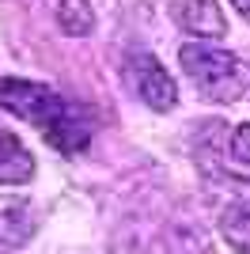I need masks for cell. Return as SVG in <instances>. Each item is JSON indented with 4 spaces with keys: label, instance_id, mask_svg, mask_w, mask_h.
<instances>
[{
    "label": "cell",
    "instance_id": "obj_3",
    "mask_svg": "<svg viewBox=\"0 0 250 254\" xmlns=\"http://www.w3.org/2000/svg\"><path fill=\"white\" fill-rule=\"evenodd\" d=\"M133 84H136L140 103H148L152 110H171V106L178 103L175 80H171V72L163 68V61L152 57V53H136L133 57Z\"/></svg>",
    "mask_w": 250,
    "mask_h": 254
},
{
    "label": "cell",
    "instance_id": "obj_5",
    "mask_svg": "<svg viewBox=\"0 0 250 254\" xmlns=\"http://www.w3.org/2000/svg\"><path fill=\"white\" fill-rule=\"evenodd\" d=\"M38 228V212L27 197H15V193H4L0 197V243L4 247H19L27 243Z\"/></svg>",
    "mask_w": 250,
    "mask_h": 254
},
{
    "label": "cell",
    "instance_id": "obj_1",
    "mask_svg": "<svg viewBox=\"0 0 250 254\" xmlns=\"http://www.w3.org/2000/svg\"><path fill=\"white\" fill-rule=\"evenodd\" d=\"M0 106L23 122H31L34 129H42V137L61 152H80L91 140V122L83 118V110L61 99L57 91H50L46 84L0 80Z\"/></svg>",
    "mask_w": 250,
    "mask_h": 254
},
{
    "label": "cell",
    "instance_id": "obj_6",
    "mask_svg": "<svg viewBox=\"0 0 250 254\" xmlns=\"http://www.w3.org/2000/svg\"><path fill=\"white\" fill-rule=\"evenodd\" d=\"M34 179V156L23 148V140L8 129H0V186H19Z\"/></svg>",
    "mask_w": 250,
    "mask_h": 254
},
{
    "label": "cell",
    "instance_id": "obj_7",
    "mask_svg": "<svg viewBox=\"0 0 250 254\" xmlns=\"http://www.w3.org/2000/svg\"><path fill=\"white\" fill-rule=\"evenodd\" d=\"M216 228H220V235H224V243L235 254H250V209H243V205L224 209Z\"/></svg>",
    "mask_w": 250,
    "mask_h": 254
},
{
    "label": "cell",
    "instance_id": "obj_8",
    "mask_svg": "<svg viewBox=\"0 0 250 254\" xmlns=\"http://www.w3.org/2000/svg\"><path fill=\"white\" fill-rule=\"evenodd\" d=\"M57 27H61L68 38H83V34L95 31V11L87 0H61L57 4Z\"/></svg>",
    "mask_w": 250,
    "mask_h": 254
},
{
    "label": "cell",
    "instance_id": "obj_9",
    "mask_svg": "<svg viewBox=\"0 0 250 254\" xmlns=\"http://www.w3.org/2000/svg\"><path fill=\"white\" fill-rule=\"evenodd\" d=\"M231 156L239 159V163H250V122H243L231 133Z\"/></svg>",
    "mask_w": 250,
    "mask_h": 254
},
{
    "label": "cell",
    "instance_id": "obj_2",
    "mask_svg": "<svg viewBox=\"0 0 250 254\" xmlns=\"http://www.w3.org/2000/svg\"><path fill=\"white\" fill-rule=\"evenodd\" d=\"M178 61L189 72L193 87L212 103H235L247 87V68L235 53L220 50L212 42H186L178 50Z\"/></svg>",
    "mask_w": 250,
    "mask_h": 254
},
{
    "label": "cell",
    "instance_id": "obj_4",
    "mask_svg": "<svg viewBox=\"0 0 250 254\" xmlns=\"http://www.w3.org/2000/svg\"><path fill=\"white\" fill-rule=\"evenodd\" d=\"M171 19L193 38H224L228 19L216 0H171Z\"/></svg>",
    "mask_w": 250,
    "mask_h": 254
},
{
    "label": "cell",
    "instance_id": "obj_10",
    "mask_svg": "<svg viewBox=\"0 0 250 254\" xmlns=\"http://www.w3.org/2000/svg\"><path fill=\"white\" fill-rule=\"evenodd\" d=\"M231 4H235V8H239L243 15H247V19H250V0H231Z\"/></svg>",
    "mask_w": 250,
    "mask_h": 254
}]
</instances>
